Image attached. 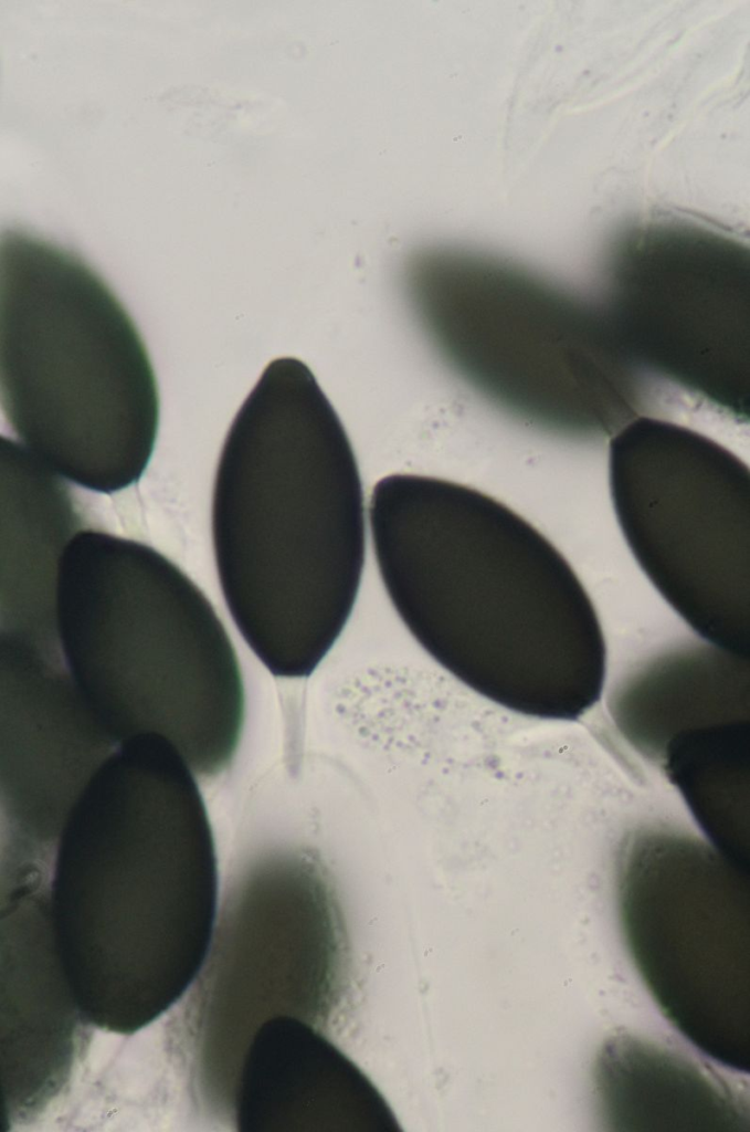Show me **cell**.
<instances>
[{
	"label": "cell",
	"instance_id": "cell-1",
	"mask_svg": "<svg viewBox=\"0 0 750 1132\" xmlns=\"http://www.w3.org/2000/svg\"><path fill=\"white\" fill-rule=\"evenodd\" d=\"M369 523L387 594L419 644L513 712L575 721L600 701L606 644L581 580L498 500L433 476L372 489Z\"/></svg>",
	"mask_w": 750,
	"mask_h": 1132
},
{
	"label": "cell",
	"instance_id": "cell-4",
	"mask_svg": "<svg viewBox=\"0 0 750 1132\" xmlns=\"http://www.w3.org/2000/svg\"><path fill=\"white\" fill-rule=\"evenodd\" d=\"M3 416L55 474L114 493L151 459L159 394L120 301L77 254L24 230L0 243Z\"/></svg>",
	"mask_w": 750,
	"mask_h": 1132
},
{
	"label": "cell",
	"instance_id": "cell-6",
	"mask_svg": "<svg viewBox=\"0 0 750 1132\" xmlns=\"http://www.w3.org/2000/svg\"><path fill=\"white\" fill-rule=\"evenodd\" d=\"M413 293L431 337L479 391L506 405L561 403L589 367L574 307L482 255L430 250Z\"/></svg>",
	"mask_w": 750,
	"mask_h": 1132
},
{
	"label": "cell",
	"instance_id": "cell-10",
	"mask_svg": "<svg viewBox=\"0 0 750 1132\" xmlns=\"http://www.w3.org/2000/svg\"><path fill=\"white\" fill-rule=\"evenodd\" d=\"M596 1071L605 1072H596L595 1077L601 1107L608 1115L615 1113L609 1122L615 1123L624 1114L632 1115L626 1123H633L637 1115L641 1118L636 1123H653L654 1115H657L655 1123H663V1115L664 1123H674L672 1115L675 1123H704L703 1120L708 1123L703 1117H711L707 1105L714 1109L718 1105L733 1107L731 1092L725 1089L723 1082L716 1080L715 1076L708 1077L688 1061L670 1079L672 1069L663 1079L655 1078L654 1072L646 1069L634 1070L640 1077L628 1070L632 1072L628 1077L600 1062Z\"/></svg>",
	"mask_w": 750,
	"mask_h": 1132
},
{
	"label": "cell",
	"instance_id": "cell-2",
	"mask_svg": "<svg viewBox=\"0 0 750 1132\" xmlns=\"http://www.w3.org/2000/svg\"><path fill=\"white\" fill-rule=\"evenodd\" d=\"M221 590L274 675L308 677L352 611L366 554L358 463L306 364L272 360L225 437L212 495Z\"/></svg>",
	"mask_w": 750,
	"mask_h": 1132
},
{
	"label": "cell",
	"instance_id": "cell-3",
	"mask_svg": "<svg viewBox=\"0 0 750 1132\" xmlns=\"http://www.w3.org/2000/svg\"><path fill=\"white\" fill-rule=\"evenodd\" d=\"M52 635L73 689L112 741L160 737L196 776L230 765L245 710L239 660L209 599L161 553L77 530L56 564Z\"/></svg>",
	"mask_w": 750,
	"mask_h": 1132
},
{
	"label": "cell",
	"instance_id": "cell-8",
	"mask_svg": "<svg viewBox=\"0 0 750 1132\" xmlns=\"http://www.w3.org/2000/svg\"><path fill=\"white\" fill-rule=\"evenodd\" d=\"M608 708L623 737L656 765L695 733L749 723V657L704 639L670 647L627 672Z\"/></svg>",
	"mask_w": 750,
	"mask_h": 1132
},
{
	"label": "cell",
	"instance_id": "cell-7",
	"mask_svg": "<svg viewBox=\"0 0 750 1132\" xmlns=\"http://www.w3.org/2000/svg\"><path fill=\"white\" fill-rule=\"evenodd\" d=\"M242 1131L397 1130L388 1103L316 1026L277 1016L254 1033L240 1062Z\"/></svg>",
	"mask_w": 750,
	"mask_h": 1132
},
{
	"label": "cell",
	"instance_id": "cell-9",
	"mask_svg": "<svg viewBox=\"0 0 750 1132\" xmlns=\"http://www.w3.org/2000/svg\"><path fill=\"white\" fill-rule=\"evenodd\" d=\"M749 727L710 734L670 756L662 769L712 845L748 868Z\"/></svg>",
	"mask_w": 750,
	"mask_h": 1132
},
{
	"label": "cell",
	"instance_id": "cell-5",
	"mask_svg": "<svg viewBox=\"0 0 750 1132\" xmlns=\"http://www.w3.org/2000/svg\"><path fill=\"white\" fill-rule=\"evenodd\" d=\"M622 534L668 605L710 643L749 657L750 476L688 428L641 418L610 442Z\"/></svg>",
	"mask_w": 750,
	"mask_h": 1132
}]
</instances>
